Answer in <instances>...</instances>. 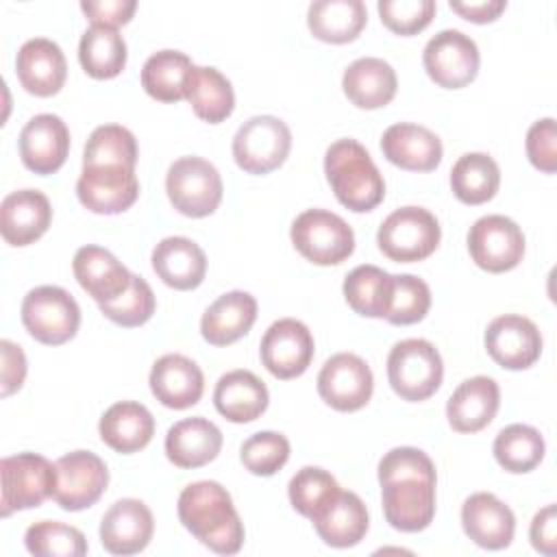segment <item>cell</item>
<instances>
[{"label":"cell","instance_id":"cell-1","mask_svg":"<svg viewBox=\"0 0 557 557\" xmlns=\"http://www.w3.org/2000/svg\"><path fill=\"white\" fill-rule=\"evenodd\" d=\"M385 520L403 533L426 529L435 516V466L413 446H398L379 461Z\"/></svg>","mask_w":557,"mask_h":557},{"label":"cell","instance_id":"cell-2","mask_svg":"<svg viewBox=\"0 0 557 557\" xmlns=\"http://www.w3.org/2000/svg\"><path fill=\"white\" fill-rule=\"evenodd\" d=\"M178 520L218 555H235L244 544V524L233 498L215 481H196L181 492Z\"/></svg>","mask_w":557,"mask_h":557},{"label":"cell","instance_id":"cell-3","mask_svg":"<svg viewBox=\"0 0 557 557\" xmlns=\"http://www.w3.org/2000/svg\"><path fill=\"white\" fill-rule=\"evenodd\" d=\"M324 174L335 198L355 213L372 211L385 198V181L357 139H337L326 148Z\"/></svg>","mask_w":557,"mask_h":557},{"label":"cell","instance_id":"cell-4","mask_svg":"<svg viewBox=\"0 0 557 557\" xmlns=\"http://www.w3.org/2000/svg\"><path fill=\"white\" fill-rule=\"evenodd\" d=\"M444 363L431 342L411 337L392 346L387 355V379L403 400H426L440 389Z\"/></svg>","mask_w":557,"mask_h":557},{"label":"cell","instance_id":"cell-5","mask_svg":"<svg viewBox=\"0 0 557 557\" xmlns=\"http://www.w3.org/2000/svg\"><path fill=\"white\" fill-rule=\"evenodd\" d=\"M442 228L437 218L422 207H400L379 226L381 252L398 263H413L431 257L440 246Z\"/></svg>","mask_w":557,"mask_h":557},{"label":"cell","instance_id":"cell-6","mask_svg":"<svg viewBox=\"0 0 557 557\" xmlns=\"http://www.w3.org/2000/svg\"><path fill=\"white\" fill-rule=\"evenodd\" d=\"M294 248L315 265H337L355 250V233L344 218L326 209H307L292 224Z\"/></svg>","mask_w":557,"mask_h":557},{"label":"cell","instance_id":"cell-7","mask_svg":"<svg viewBox=\"0 0 557 557\" xmlns=\"http://www.w3.org/2000/svg\"><path fill=\"white\" fill-rule=\"evenodd\" d=\"M26 331L46 346L70 342L81 324V309L74 296L57 285H39L22 300Z\"/></svg>","mask_w":557,"mask_h":557},{"label":"cell","instance_id":"cell-8","mask_svg":"<svg viewBox=\"0 0 557 557\" xmlns=\"http://www.w3.org/2000/svg\"><path fill=\"white\" fill-rule=\"evenodd\" d=\"M165 191L174 209L187 218L211 215L222 202V178L202 157H181L165 174Z\"/></svg>","mask_w":557,"mask_h":557},{"label":"cell","instance_id":"cell-9","mask_svg":"<svg viewBox=\"0 0 557 557\" xmlns=\"http://www.w3.org/2000/svg\"><path fill=\"white\" fill-rule=\"evenodd\" d=\"M2 474V518L13 511L39 507L52 498L57 487V466L37 453H17L0 461Z\"/></svg>","mask_w":557,"mask_h":557},{"label":"cell","instance_id":"cell-10","mask_svg":"<svg viewBox=\"0 0 557 557\" xmlns=\"http://www.w3.org/2000/svg\"><path fill=\"white\" fill-rule=\"evenodd\" d=\"M292 148V133L281 117L255 115L233 137L235 163L248 174H268L281 168Z\"/></svg>","mask_w":557,"mask_h":557},{"label":"cell","instance_id":"cell-11","mask_svg":"<svg viewBox=\"0 0 557 557\" xmlns=\"http://www.w3.org/2000/svg\"><path fill=\"white\" fill-rule=\"evenodd\" d=\"M472 261L492 274L513 270L524 257V233L505 215H483L468 231Z\"/></svg>","mask_w":557,"mask_h":557},{"label":"cell","instance_id":"cell-12","mask_svg":"<svg viewBox=\"0 0 557 557\" xmlns=\"http://www.w3.org/2000/svg\"><path fill=\"white\" fill-rule=\"evenodd\" d=\"M479 48L461 30L446 28L429 39L422 63L429 78L444 89H461L479 74Z\"/></svg>","mask_w":557,"mask_h":557},{"label":"cell","instance_id":"cell-13","mask_svg":"<svg viewBox=\"0 0 557 557\" xmlns=\"http://www.w3.org/2000/svg\"><path fill=\"white\" fill-rule=\"evenodd\" d=\"M54 503L65 511L91 507L109 483L107 463L91 450H72L57 459Z\"/></svg>","mask_w":557,"mask_h":557},{"label":"cell","instance_id":"cell-14","mask_svg":"<svg viewBox=\"0 0 557 557\" xmlns=\"http://www.w3.org/2000/svg\"><path fill=\"white\" fill-rule=\"evenodd\" d=\"M374 389L370 366L352 352H337L318 374V394L335 411H357L368 405Z\"/></svg>","mask_w":557,"mask_h":557},{"label":"cell","instance_id":"cell-15","mask_svg":"<svg viewBox=\"0 0 557 557\" xmlns=\"http://www.w3.org/2000/svg\"><path fill=\"white\" fill-rule=\"evenodd\" d=\"M313 335L294 318H281L268 326L261 337V361L276 379H296L305 374L313 359Z\"/></svg>","mask_w":557,"mask_h":557},{"label":"cell","instance_id":"cell-16","mask_svg":"<svg viewBox=\"0 0 557 557\" xmlns=\"http://www.w3.org/2000/svg\"><path fill=\"white\" fill-rule=\"evenodd\" d=\"M76 196L85 209L100 215H115L126 211L139 196V181L135 168L124 165H91L83 168Z\"/></svg>","mask_w":557,"mask_h":557},{"label":"cell","instance_id":"cell-17","mask_svg":"<svg viewBox=\"0 0 557 557\" xmlns=\"http://www.w3.org/2000/svg\"><path fill=\"white\" fill-rule=\"evenodd\" d=\"M487 355L507 370H527L542 355V335L535 322L518 313H505L485 331Z\"/></svg>","mask_w":557,"mask_h":557},{"label":"cell","instance_id":"cell-18","mask_svg":"<svg viewBox=\"0 0 557 557\" xmlns=\"http://www.w3.org/2000/svg\"><path fill=\"white\" fill-rule=\"evenodd\" d=\"M70 152V131L54 113H39L20 133L22 163L35 174L57 172Z\"/></svg>","mask_w":557,"mask_h":557},{"label":"cell","instance_id":"cell-19","mask_svg":"<svg viewBox=\"0 0 557 557\" xmlns=\"http://www.w3.org/2000/svg\"><path fill=\"white\" fill-rule=\"evenodd\" d=\"M154 531L152 511L137 498H122L113 503L100 522V542L111 555L141 553Z\"/></svg>","mask_w":557,"mask_h":557},{"label":"cell","instance_id":"cell-20","mask_svg":"<svg viewBox=\"0 0 557 557\" xmlns=\"http://www.w3.org/2000/svg\"><path fill=\"white\" fill-rule=\"evenodd\" d=\"M461 527L476 546L500 550L513 540L516 518L500 498L490 492H476L461 505Z\"/></svg>","mask_w":557,"mask_h":557},{"label":"cell","instance_id":"cell-21","mask_svg":"<svg viewBox=\"0 0 557 557\" xmlns=\"http://www.w3.org/2000/svg\"><path fill=\"white\" fill-rule=\"evenodd\" d=\"M15 72L22 87L33 96H54L61 91L67 63L63 50L46 37H35L22 44L15 57Z\"/></svg>","mask_w":557,"mask_h":557},{"label":"cell","instance_id":"cell-22","mask_svg":"<svg viewBox=\"0 0 557 557\" xmlns=\"http://www.w3.org/2000/svg\"><path fill=\"white\" fill-rule=\"evenodd\" d=\"M152 396L170 409L194 407L205 392L202 370L185 355H163L150 370Z\"/></svg>","mask_w":557,"mask_h":557},{"label":"cell","instance_id":"cell-23","mask_svg":"<svg viewBox=\"0 0 557 557\" xmlns=\"http://www.w3.org/2000/svg\"><path fill=\"white\" fill-rule=\"evenodd\" d=\"M50 222V200L37 189L11 191L0 205V233L11 246H28L37 242L48 231Z\"/></svg>","mask_w":557,"mask_h":557},{"label":"cell","instance_id":"cell-24","mask_svg":"<svg viewBox=\"0 0 557 557\" xmlns=\"http://www.w3.org/2000/svg\"><path fill=\"white\" fill-rule=\"evenodd\" d=\"M381 150L389 163L409 172L435 170L444 152L440 137L433 131L409 122H398L385 128Z\"/></svg>","mask_w":557,"mask_h":557},{"label":"cell","instance_id":"cell-25","mask_svg":"<svg viewBox=\"0 0 557 557\" xmlns=\"http://www.w3.org/2000/svg\"><path fill=\"white\" fill-rule=\"evenodd\" d=\"M500 405L498 383L490 376H472L459 383L446 403V418L457 433H476L485 429Z\"/></svg>","mask_w":557,"mask_h":557},{"label":"cell","instance_id":"cell-26","mask_svg":"<svg viewBox=\"0 0 557 557\" xmlns=\"http://www.w3.org/2000/svg\"><path fill=\"white\" fill-rule=\"evenodd\" d=\"M78 285L100 305L115 300L131 285V272L100 246H83L76 250L72 261Z\"/></svg>","mask_w":557,"mask_h":557},{"label":"cell","instance_id":"cell-27","mask_svg":"<svg viewBox=\"0 0 557 557\" xmlns=\"http://www.w3.org/2000/svg\"><path fill=\"white\" fill-rule=\"evenodd\" d=\"M257 320V300L252 294L233 289L213 300L200 320L202 337L213 346H228L244 337Z\"/></svg>","mask_w":557,"mask_h":557},{"label":"cell","instance_id":"cell-28","mask_svg":"<svg viewBox=\"0 0 557 557\" xmlns=\"http://www.w3.org/2000/svg\"><path fill=\"white\" fill-rule=\"evenodd\" d=\"M152 270L174 289H196L207 274V257L189 237H165L152 250Z\"/></svg>","mask_w":557,"mask_h":557},{"label":"cell","instance_id":"cell-29","mask_svg":"<svg viewBox=\"0 0 557 557\" xmlns=\"http://www.w3.org/2000/svg\"><path fill=\"white\" fill-rule=\"evenodd\" d=\"M222 448L220 429L202 418H185L168 429L165 455L178 468H200L218 457Z\"/></svg>","mask_w":557,"mask_h":557},{"label":"cell","instance_id":"cell-30","mask_svg":"<svg viewBox=\"0 0 557 557\" xmlns=\"http://www.w3.org/2000/svg\"><path fill=\"white\" fill-rule=\"evenodd\" d=\"M320 540L333 548H350L359 544L370 527L368 509L355 492L339 494L311 520Z\"/></svg>","mask_w":557,"mask_h":557},{"label":"cell","instance_id":"cell-31","mask_svg":"<svg viewBox=\"0 0 557 557\" xmlns=\"http://www.w3.org/2000/svg\"><path fill=\"white\" fill-rule=\"evenodd\" d=\"M268 387L250 370H231L220 376L213 392V403L220 416L244 424L257 420L268 409Z\"/></svg>","mask_w":557,"mask_h":557},{"label":"cell","instance_id":"cell-32","mask_svg":"<svg viewBox=\"0 0 557 557\" xmlns=\"http://www.w3.org/2000/svg\"><path fill=\"white\" fill-rule=\"evenodd\" d=\"M100 440L115 453L131 455L148 446L154 435L152 413L135 400H122L111 405L98 424Z\"/></svg>","mask_w":557,"mask_h":557},{"label":"cell","instance_id":"cell-33","mask_svg":"<svg viewBox=\"0 0 557 557\" xmlns=\"http://www.w3.org/2000/svg\"><path fill=\"white\" fill-rule=\"evenodd\" d=\"M342 87L355 107L381 109L396 96L398 78L387 61L379 57H361L346 67Z\"/></svg>","mask_w":557,"mask_h":557},{"label":"cell","instance_id":"cell-34","mask_svg":"<svg viewBox=\"0 0 557 557\" xmlns=\"http://www.w3.org/2000/svg\"><path fill=\"white\" fill-rule=\"evenodd\" d=\"M368 22L361 0H315L307 11L311 35L326 44H348L359 37Z\"/></svg>","mask_w":557,"mask_h":557},{"label":"cell","instance_id":"cell-35","mask_svg":"<svg viewBox=\"0 0 557 557\" xmlns=\"http://www.w3.org/2000/svg\"><path fill=\"white\" fill-rule=\"evenodd\" d=\"M185 98L189 100L194 113L209 124L224 122L235 109V91L231 81L220 70L207 65H194L189 70Z\"/></svg>","mask_w":557,"mask_h":557},{"label":"cell","instance_id":"cell-36","mask_svg":"<svg viewBox=\"0 0 557 557\" xmlns=\"http://www.w3.org/2000/svg\"><path fill=\"white\" fill-rule=\"evenodd\" d=\"M500 185L498 163L485 152L461 154L450 170V187L463 205H483L492 200Z\"/></svg>","mask_w":557,"mask_h":557},{"label":"cell","instance_id":"cell-37","mask_svg":"<svg viewBox=\"0 0 557 557\" xmlns=\"http://www.w3.org/2000/svg\"><path fill=\"white\" fill-rule=\"evenodd\" d=\"M78 61L91 78H115L126 65V41L117 28L91 26L78 41Z\"/></svg>","mask_w":557,"mask_h":557},{"label":"cell","instance_id":"cell-38","mask_svg":"<svg viewBox=\"0 0 557 557\" xmlns=\"http://www.w3.org/2000/svg\"><path fill=\"white\" fill-rule=\"evenodd\" d=\"M394 274L376 265H357L344 278V298L348 307L363 318H385L392 298Z\"/></svg>","mask_w":557,"mask_h":557},{"label":"cell","instance_id":"cell-39","mask_svg":"<svg viewBox=\"0 0 557 557\" xmlns=\"http://www.w3.org/2000/svg\"><path fill=\"white\" fill-rule=\"evenodd\" d=\"M191 59L178 50H159L150 54L141 67V87L159 102H178L185 98Z\"/></svg>","mask_w":557,"mask_h":557},{"label":"cell","instance_id":"cell-40","mask_svg":"<svg viewBox=\"0 0 557 557\" xmlns=\"http://www.w3.org/2000/svg\"><path fill=\"white\" fill-rule=\"evenodd\" d=\"M546 444L537 429L529 424H509L494 440V457L498 466L511 474H524L540 466Z\"/></svg>","mask_w":557,"mask_h":557},{"label":"cell","instance_id":"cell-41","mask_svg":"<svg viewBox=\"0 0 557 557\" xmlns=\"http://www.w3.org/2000/svg\"><path fill=\"white\" fill-rule=\"evenodd\" d=\"M137 139L120 124H102L91 131L85 152L83 168L91 165H124L135 168L137 163Z\"/></svg>","mask_w":557,"mask_h":557},{"label":"cell","instance_id":"cell-42","mask_svg":"<svg viewBox=\"0 0 557 557\" xmlns=\"http://www.w3.org/2000/svg\"><path fill=\"white\" fill-rule=\"evenodd\" d=\"M339 490L342 487L335 476L318 466L300 468L287 485L292 507L309 520H313L339 494Z\"/></svg>","mask_w":557,"mask_h":557},{"label":"cell","instance_id":"cell-43","mask_svg":"<svg viewBox=\"0 0 557 557\" xmlns=\"http://www.w3.org/2000/svg\"><path fill=\"white\" fill-rule=\"evenodd\" d=\"M28 553L37 557H83L87 553L85 535L70 524L57 520H41L26 529L24 535Z\"/></svg>","mask_w":557,"mask_h":557},{"label":"cell","instance_id":"cell-44","mask_svg":"<svg viewBox=\"0 0 557 557\" xmlns=\"http://www.w3.org/2000/svg\"><path fill=\"white\" fill-rule=\"evenodd\" d=\"M431 307L429 285L413 274H394L392 298L385 320L396 326L420 322Z\"/></svg>","mask_w":557,"mask_h":557},{"label":"cell","instance_id":"cell-45","mask_svg":"<svg viewBox=\"0 0 557 557\" xmlns=\"http://www.w3.org/2000/svg\"><path fill=\"white\" fill-rule=\"evenodd\" d=\"M98 307L104 318H109L111 322H115L120 326L131 329V326H141L152 318L157 300H154L152 287L146 283V278L131 274L128 289L122 296H117L115 300L100 302Z\"/></svg>","mask_w":557,"mask_h":557},{"label":"cell","instance_id":"cell-46","mask_svg":"<svg viewBox=\"0 0 557 557\" xmlns=\"http://www.w3.org/2000/svg\"><path fill=\"white\" fill-rule=\"evenodd\" d=\"M239 459L248 472L272 476L289 459V440L276 431H259L242 444Z\"/></svg>","mask_w":557,"mask_h":557},{"label":"cell","instance_id":"cell-47","mask_svg":"<svg viewBox=\"0 0 557 557\" xmlns=\"http://www.w3.org/2000/svg\"><path fill=\"white\" fill-rule=\"evenodd\" d=\"M381 22L396 35H416L424 30L435 17L437 4L433 0H381Z\"/></svg>","mask_w":557,"mask_h":557},{"label":"cell","instance_id":"cell-48","mask_svg":"<svg viewBox=\"0 0 557 557\" xmlns=\"http://www.w3.org/2000/svg\"><path fill=\"white\" fill-rule=\"evenodd\" d=\"M524 146L533 168H537L544 174L557 172V124L553 117L533 122L527 133Z\"/></svg>","mask_w":557,"mask_h":557},{"label":"cell","instance_id":"cell-49","mask_svg":"<svg viewBox=\"0 0 557 557\" xmlns=\"http://www.w3.org/2000/svg\"><path fill=\"white\" fill-rule=\"evenodd\" d=\"M137 9L135 0H85L81 2V11L87 15L91 26H109L117 28L126 22H131L133 13Z\"/></svg>","mask_w":557,"mask_h":557},{"label":"cell","instance_id":"cell-50","mask_svg":"<svg viewBox=\"0 0 557 557\" xmlns=\"http://www.w3.org/2000/svg\"><path fill=\"white\" fill-rule=\"evenodd\" d=\"M529 537L533 548L540 550L542 555L553 557L557 553V507L555 505H546L533 516Z\"/></svg>","mask_w":557,"mask_h":557},{"label":"cell","instance_id":"cell-51","mask_svg":"<svg viewBox=\"0 0 557 557\" xmlns=\"http://www.w3.org/2000/svg\"><path fill=\"white\" fill-rule=\"evenodd\" d=\"M2 348V396H11L17 392L26 376V357L22 348L9 339L0 342Z\"/></svg>","mask_w":557,"mask_h":557},{"label":"cell","instance_id":"cell-52","mask_svg":"<svg viewBox=\"0 0 557 557\" xmlns=\"http://www.w3.org/2000/svg\"><path fill=\"white\" fill-rule=\"evenodd\" d=\"M450 9L468 22L487 24V22H494L507 9V2L505 0H481V2H453L450 0Z\"/></svg>","mask_w":557,"mask_h":557}]
</instances>
